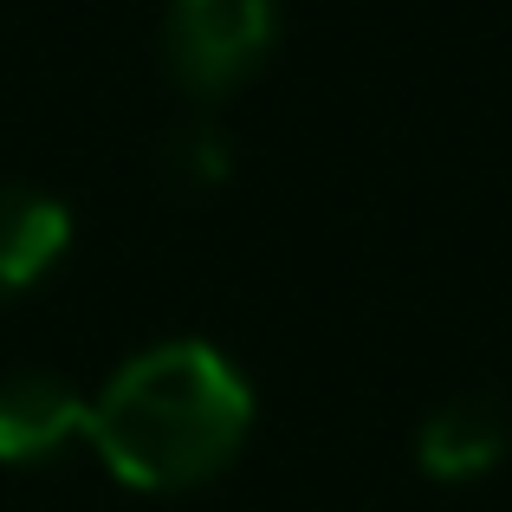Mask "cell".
Returning <instances> with one entry per match:
<instances>
[{
	"instance_id": "6da1fadb",
	"label": "cell",
	"mask_w": 512,
	"mask_h": 512,
	"mask_svg": "<svg viewBox=\"0 0 512 512\" xmlns=\"http://www.w3.org/2000/svg\"><path fill=\"white\" fill-rule=\"evenodd\" d=\"M253 415H260V396L221 344L163 338L130 350L104 376V389L91 396L85 448L117 487L175 500L240 461Z\"/></svg>"
},
{
	"instance_id": "7a4b0ae2",
	"label": "cell",
	"mask_w": 512,
	"mask_h": 512,
	"mask_svg": "<svg viewBox=\"0 0 512 512\" xmlns=\"http://www.w3.org/2000/svg\"><path fill=\"white\" fill-rule=\"evenodd\" d=\"M279 33H286L279 0H169L163 72L195 111H208L273 65Z\"/></svg>"
},
{
	"instance_id": "3957f363",
	"label": "cell",
	"mask_w": 512,
	"mask_h": 512,
	"mask_svg": "<svg viewBox=\"0 0 512 512\" xmlns=\"http://www.w3.org/2000/svg\"><path fill=\"white\" fill-rule=\"evenodd\" d=\"M506 454H512V415L500 396L461 389L415 422V467L435 487H474V480L500 474Z\"/></svg>"
},
{
	"instance_id": "277c9868",
	"label": "cell",
	"mask_w": 512,
	"mask_h": 512,
	"mask_svg": "<svg viewBox=\"0 0 512 512\" xmlns=\"http://www.w3.org/2000/svg\"><path fill=\"white\" fill-rule=\"evenodd\" d=\"M91 396L59 370H13L0 376V467H46L85 441Z\"/></svg>"
},
{
	"instance_id": "5b68a950",
	"label": "cell",
	"mask_w": 512,
	"mask_h": 512,
	"mask_svg": "<svg viewBox=\"0 0 512 512\" xmlns=\"http://www.w3.org/2000/svg\"><path fill=\"white\" fill-rule=\"evenodd\" d=\"M72 208L52 188L0 182V299H20L72 253Z\"/></svg>"
},
{
	"instance_id": "8992f818",
	"label": "cell",
	"mask_w": 512,
	"mask_h": 512,
	"mask_svg": "<svg viewBox=\"0 0 512 512\" xmlns=\"http://www.w3.org/2000/svg\"><path fill=\"white\" fill-rule=\"evenodd\" d=\"M156 169H163V182L175 195H208V188H221L234 175V137H227V124L214 111H188L163 137Z\"/></svg>"
}]
</instances>
